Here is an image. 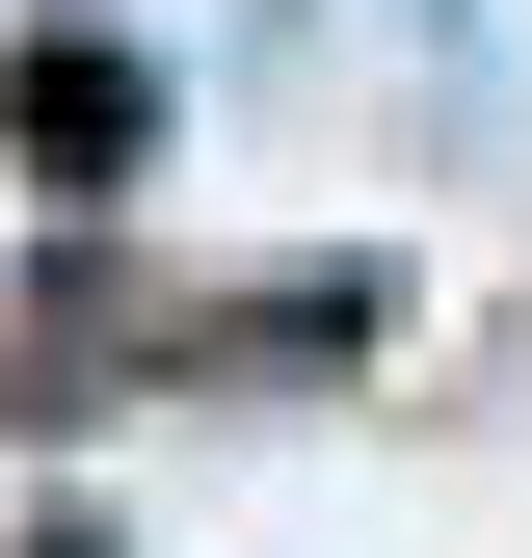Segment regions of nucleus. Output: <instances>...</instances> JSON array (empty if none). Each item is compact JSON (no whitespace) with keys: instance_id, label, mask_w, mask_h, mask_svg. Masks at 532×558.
<instances>
[{"instance_id":"obj_1","label":"nucleus","mask_w":532,"mask_h":558,"mask_svg":"<svg viewBox=\"0 0 532 558\" xmlns=\"http://www.w3.org/2000/svg\"><path fill=\"white\" fill-rule=\"evenodd\" d=\"M0 107H27V160H133V53H27Z\"/></svg>"}]
</instances>
